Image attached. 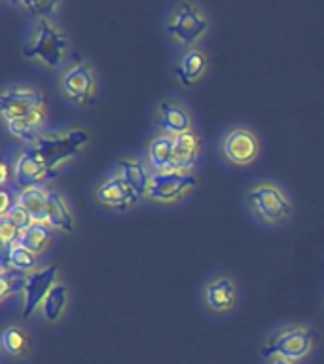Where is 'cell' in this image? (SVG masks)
<instances>
[{
    "label": "cell",
    "mask_w": 324,
    "mask_h": 364,
    "mask_svg": "<svg viewBox=\"0 0 324 364\" xmlns=\"http://www.w3.org/2000/svg\"><path fill=\"white\" fill-rule=\"evenodd\" d=\"M67 36L50 19H38L33 36L23 46V55L36 59L45 67H59L67 53Z\"/></svg>",
    "instance_id": "cell-1"
},
{
    "label": "cell",
    "mask_w": 324,
    "mask_h": 364,
    "mask_svg": "<svg viewBox=\"0 0 324 364\" xmlns=\"http://www.w3.org/2000/svg\"><path fill=\"white\" fill-rule=\"evenodd\" d=\"M313 343H315V338L307 326H288V328L277 330L267 340L264 357H283L286 360L298 363L311 353Z\"/></svg>",
    "instance_id": "cell-2"
},
{
    "label": "cell",
    "mask_w": 324,
    "mask_h": 364,
    "mask_svg": "<svg viewBox=\"0 0 324 364\" xmlns=\"http://www.w3.org/2000/svg\"><path fill=\"white\" fill-rule=\"evenodd\" d=\"M87 142V133L82 129H70L65 135H42L34 144V150L44 161L51 173H57V167L72 158L80 148Z\"/></svg>",
    "instance_id": "cell-3"
},
{
    "label": "cell",
    "mask_w": 324,
    "mask_h": 364,
    "mask_svg": "<svg viewBox=\"0 0 324 364\" xmlns=\"http://www.w3.org/2000/svg\"><path fill=\"white\" fill-rule=\"evenodd\" d=\"M207 27H209V19L203 10L195 4L184 2V4L176 6V10L171 14L165 31L171 38H175L182 46L193 48V44L205 34Z\"/></svg>",
    "instance_id": "cell-4"
},
{
    "label": "cell",
    "mask_w": 324,
    "mask_h": 364,
    "mask_svg": "<svg viewBox=\"0 0 324 364\" xmlns=\"http://www.w3.org/2000/svg\"><path fill=\"white\" fill-rule=\"evenodd\" d=\"M247 203L261 220L269 222V224L286 220L292 215L290 199L284 196L281 188H277L275 184H267V182L258 184L247 193Z\"/></svg>",
    "instance_id": "cell-5"
},
{
    "label": "cell",
    "mask_w": 324,
    "mask_h": 364,
    "mask_svg": "<svg viewBox=\"0 0 324 364\" xmlns=\"http://www.w3.org/2000/svg\"><path fill=\"white\" fill-rule=\"evenodd\" d=\"M195 184H198V178L193 173H184V171L152 173L146 198L156 203H175L184 198Z\"/></svg>",
    "instance_id": "cell-6"
},
{
    "label": "cell",
    "mask_w": 324,
    "mask_h": 364,
    "mask_svg": "<svg viewBox=\"0 0 324 364\" xmlns=\"http://www.w3.org/2000/svg\"><path fill=\"white\" fill-rule=\"evenodd\" d=\"M45 99L36 87L14 85L0 97V112L6 122L17 118H31L33 114L44 112Z\"/></svg>",
    "instance_id": "cell-7"
},
{
    "label": "cell",
    "mask_w": 324,
    "mask_h": 364,
    "mask_svg": "<svg viewBox=\"0 0 324 364\" xmlns=\"http://www.w3.org/2000/svg\"><path fill=\"white\" fill-rule=\"evenodd\" d=\"M57 266H45L28 273L23 289V317H31L38 307H42L45 296L55 287Z\"/></svg>",
    "instance_id": "cell-8"
},
{
    "label": "cell",
    "mask_w": 324,
    "mask_h": 364,
    "mask_svg": "<svg viewBox=\"0 0 324 364\" xmlns=\"http://www.w3.org/2000/svg\"><path fill=\"white\" fill-rule=\"evenodd\" d=\"M61 90L70 101L90 105L95 95V74L84 63H76L61 76Z\"/></svg>",
    "instance_id": "cell-9"
},
{
    "label": "cell",
    "mask_w": 324,
    "mask_h": 364,
    "mask_svg": "<svg viewBox=\"0 0 324 364\" xmlns=\"http://www.w3.org/2000/svg\"><path fill=\"white\" fill-rule=\"evenodd\" d=\"M222 152L232 164L249 165L252 164L260 154V142L256 135L247 127H235L224 136Z\"/></svg>",
    "instance_id": "cell-10"
},
{
    "label": "cell",
    "mask_w": 324,
    "mask_h": 364,
    "mask_svg": "<svg viewBox=\"0 0 324 364\" xmlns=\"http://www.w3.org/2000/svg\"><path fill=\"white\" fill-rule=\"evenodd\" d=\"M53 176H55V173H51L45 167V164L40 159L33 146L23 150L19 158L16 159V165H14V181H16L19 192L27 190V188L40 186V182L50 181Z\"/></svg>",
    "instance_id": "cell-11"
},
{
    "label": "cell",
    "mask_w": 324,
    "mask_h": 364,
    "mask_svg": "<svg viewBox=\"0 0 324 364\" xmlns=\"http://www.w3.org/2000/svg\"><path fill=\"white\" fill-rule=\"evenodd\" d=\"M97 199L104 207H110L114 210H125L133 207L141 198L127 186V182L122 176L114 175L97 188Z\"/></svg>",
    "instance_id": "cell-12"
},
{
    "label": "cell",
    "mask_w": 324,
    "mask_h": 364,
    "mask_svg": "<svg viewBox=\"0 0 324 364\" xmlns=\"http://www.w3.org/2000/svg\"><path fill=\"white\" fill-rule=\"evenodd\" d=\"M158 124L171 136L192 131V116L186 108L175 101H161L158 107Z\"/></svg>",
    "instance_id": "cell-13"
},
{
    "label": "cell",
    "mask_w": 324,
    "mask_h": 364,
    "mask_svg": "<svg viewBox=\"0 0 324 364\" xmlns=\"http://www.w3.org/2000/svg\"><path fill=\"white\" fill-rule=\"evenodd\" d=\"M237 290L230 277H216L205 287V304L210 311L226 313L235 306Z\"/></svg>",
    "instance_id": "cell-14"
},
{
    "label": "cell",
    "mask_w": 324,
    "mask_h": 364,
    "mask_svg": "<svg viewBox=\"0 0 324 364\" xmlns=\"http://www.w3.org/2000/svg\"><path fill=\"white\" fill-rule=\"evenodd\" d=\"M201 139L193 131L175 136V150H173V171L190 173L193 165L198 164Z\"/></svg>",
    "instance_id": "cell-15"
},
{
    "label": "cell",
    "mask_w": 324,
    "mask_h": 364,
    "mask_svg": "<svg viewBox=\"0 0 324 364\" xmlns=\"http://www.w3.org/2000/svg\"><path fill=\"white\" fill-rule=\"evenodd\" d=\"M116 175L122 176V178L127 182V186H129L139 198H146L152 173H150V169H148L142 161L133 158L122 159L118 164V173H116Z\"/></svg>",
    "instance_id": "cell-16"
},
{
    "label": "cell",
    "mask_w": 324,
    "mask_h": 364,
    "mask_svg": "<svg viewBox=\"0 0 324 364\" xmlns=\"http://www.w3.org/2000/svg\"><path fill=\"white\" fill-rule=\"evenodd\" d=\"M45 224L53 230L72 233L74 232V218L72 213L68 209L67 201L61 193L48 188V209H45Z\"/></svg>",
    "instance_id": "cell-17"
},
{
    "label": "cell",
    "mask_w": 324,
    "mask_h": 364,
    "mask_svg": "<svg viewBox=\"0 0 324 364\" xmlns=\"http://www.w3.org/2000/svg\"><path fill=\"white\" fill-rule=\"evenodd\" d=\"M207 55L199 48H188L180 55L178 67H176V76L184 85L198 84L203 78L207 70Z\"/></svg>",
    "instance_id": "cell-18"
},
{
    "label": "cell",
    "mask_w": 324,
    "mask_h": 364,
    "mask_svg": "<svg viewBox=\"0 0 324 364\" xmlns=\"http://www.w3.org/2000/svg\"><path fill=\"white\" fill-rule=\"evenodd\" d=\"M173 150H175V136L159 133L148 144V161L153 173L173 171Z\"/></svg>",
    "instance_id": "cell-19"
},
{
    "label": "cell",
    "mask_w": 324,
    "mask_h": 364,
    "mask_svg": "<svg viewBox=\"0 0 324 364\" xmlns=\"http://www.w3.org/2000/svg\"><path fill=\"white\" fill-rule=\"evenodd\" d=\"M17 203L27 210L33 222L45 224V209H48V188L33 186L17 193Z\"/></svg>",
    "instance_id": "cell-20"
},
{
    "label": "cell",
    "mask_w": 324,
    "mask_h": 364,
    "mask_svg": "<svg viewBox=\"0 0 324 364\" xmlns=\"http://www.w3.org/2000/svg\"><path fill=\"white\" fill-rule=\"evenodd\" d=\"M45 122V110L44 112H36L33 114L31 118H17V119H10V122H6L8 125V129L14 136H17L19 141L28 142L31 146H34L40 135V127Z\"/></svg>",
    "instance_id": "cell-21"
},
{
    "label": "cell",
    "mask_w": 324,
    "mask_h": 364,
    "mask_svg": "<svg viewBox=\"0 0 324 364\" xmlns=\"http://www.w3.org/2000/svg\"><path fill=\"white\" fill-rule=\"evenodd\" d=\"M51 241V232L48 224H40V222H33L27 230H23L19 233L17 243L23 245L25 249H28L34 255H40L48 249V245Z\"/></svg>",
    "instance_id": "cell-22"
},
{
    "label": "cell",
    "mask_w": 324,
    "mask_h": 364,
    "mask_svg": "<svg viewBox=\"0 0 324 364\" xmlns=\"http://www.w3.org/2000/svg\"><path fill=\"white\" fill-rule=\"evenodd\" d=\"M28 347H31V338H28L27 330L21 326L11 324L2 332V349H4L10 357H23L27 355Z\"/></svg>",
    "instance_id": "cell-23"
},
{
    "label": "cell",
    "mask_w": 324,
    "mask_h": 364,
    "mask_svg": "<svg viewBox=\"0 0 324 364\" xmlns=\"http://www.w3.org/2000/svg\"><path fill=\"white\" fill-rule=\"evenodd\" d=\"M68 300V290L63 283H55V287L50 290V294L45 296L44 304H42V315H44L45 321L50 323H55L57 318L61 317L65 307H67Z\"/></svg>",
    "instance_id": "cell-24"
},
{
    "label": "cell",
    "mask_w": 324,
    "mask_h": 364,
    "mask_svg": "<svg viewBox=\"0 0 324 364\" xmlns=\"http://www.w3.org/2000/svg\"><path fill=\"white\" fill-rule=\"evenodd\" d=\"M2 262H6L11 267H16V269L25 273H31L36 269V255L31 252L28 249H25L17 241L11 243L10 247H4V258H2Z\"/></svg>",
    "instance_id": "cell-25"
},
{
    "label": "cell",
    "mask_w": 324,
    "mask_h": 364,
    "mask_svg": "<svg viewBox=\"0 0 324 364\" xmlns=\"http://www.w3.org/2000/svg\"><path fill=\"white\" fill-rule=\"evenodd\" d=\"M27 277L28 273L19 272L16 267H11L10 264L2 262V269H0V298L6 300L10 294L23 292Z\"/></svg>",
    "instance_id": "cell-26"
},
{
    "label": "cell",
    "mask_w": 324,
    "mask_h": 364,
    "mask_svg": "<svg viewBox=\"0 0 324 364\" xmlns=\"http://www.w3.org/2000/svg\"><path fill=\"white\" fill-rule=\"evenodd\" d=\"M21 8L31 14L34 17H40V19H45V16H50L59 8V2H51V0H45V2H36V0H31V2H21Z\"/></svg>",
    "instance_id": "cell-27"
},
{
    "label": "cell",
    "mask_w": 324,
    "mask_h": 364,
    "mask_svg": "<svg viewBox=\"0 0 324 364\" xmlns=\"http://www.w3.org/2000/svg\"><path fill=\"white\" fill-rule=\"evenodd\" d=\"M4 216L11 222V224H14V226L17 228V230H19V232L27 230V228L33 224V218H31V215H28L27 210L23 209L19 203L14 205V207L8 210V215H4Z\"/></svg>",
    "instance_id": "cell-28"
},
{
    "label": "cell",
    "mask_w": 324,
    "mask_h": 364,
    "mask_svg": "<svg viewBox=\"0 0 324 364\" xmlns=\"http://www.w3.org/2000/svg\"><path fill=\"white\" fill-rule=\"evenodd\" d=\"M19 230L11 224L6 216H0V237H2V247H10L19 239Z\"/></svg>",
    "instance_id": "cell-29"
},
{
    "label": "cell",
    "mask_w": 324,
    "mask_h": 364,
    "mask_svg": "<svg viewBox=\"0 0 324 364\" xmlns=\"http://www.w3.org/2000/svg\"><path fill=\"white\" fill-rule=\"evenodd\" d=\"M17 203V198L16 193L11 192L10 188L4 186L0 190V216L8 215V210Z\"/></svg>",
    "instance_id": "cell-30"
},
{
    "label": "cell",
    "mask_w": 324,
    "mask_h": 364,
    "mask_svg": "<svg viewBox=\"0 0 324 364\" xmlns=\"http://www.w3.org/2000/svg\"><path fill=\"white\" fill-rule=\"evenodd\" d=\"M10 175H11V167L10 164L4 159V161L0 164V184H2V188L10 184Z\"/></svg>",
    "instance_id": "cell-31"
},
{
    "label": "cell",
    "mask_w": 324,
    "mask_h": 364,
    "mask_svg": "<svg viewBox=\"0 0 324 364\" xmlns=\"http://www.w3.org/2000/svg\"><path fill=\"white\" fill-rule=\"evenodd\" d=\"M269 364H296V363H292V360H286V358H283V357H271V363Z\"/></svg>",
    "instance_id": "cell-32"
}]
</instances>
